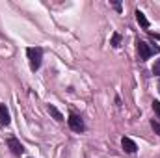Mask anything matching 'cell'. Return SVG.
<instances>
[{
    "mask_svg": "<svg viewBox=\"0 0 160 158\" xmlns=\"http://www.w3.org/2000/svg\"><path fill=\"white\" fill-rule=\"evenodd\" d=\"M151 128H153V130L160 136V123H158V121H155V119H153V121H151Z\"/></svg>",
    "mask_w": 160,
    "mask_h": 158,
    "instance_id": "obj_10",
    "label": "cell"
},
{
    "mask_svg": "<svg viewBox=\"0 0 160 158\" xmlns=\"http://www.w3.org/2000/svg\"><path fill=\"white\" fill-rule=\"evenodd\" d=\"M153 110L157 112V116L160 117V101H153Z\"/></svg>",
    "mask_w": 160,
    "mask_h": 158,
    "instance_id": "obj_12",
    "label": "cell"
},
{
    "mask_svg": "<svg viewBox=\"0 0 160 158\" xmlns=\"http://www.w3.org/2000/svg\"><path fill=\"white\" fill-rule=\"evenodd\" d=\"M121 147L125 149V153H130V155L138 151V147H136V143H134V141H132L130 138H127V136H125V138L121 140Z\"/></svg>",
    "mask_w": 160,
    "mask_h": 158,
    "instance_id": "obj_5",
    "label": "cell"
},
{
    "mask_svg": "<svg viewBox=\"0 0 160 158\" xmlns=\"http://www.w3.org/2000/svg\"><path fill=\"white\" fill-rule=\"evenodd\" d=\"M8 147L11 149L13 155H22L24 153V147H22V143L17 138H8Z\"/></svg>",
    "mask_w": 160,
    "mask_h": 158,
    "instance_id": "obj_4",
    "label": "cell"
},
{
    "mask_svg": "<svg viewBox=\"0 0 160 158\" xmlns=\"http://www.w3.org/2000/svg\"><path fill=\"white\" fill-rule=\"evenodd\" d=\"M112 47H116V48L121 47V36L119 34H114V36H112Z\"/></svg>",
    "mask_w": 160,
    "mask_h": 158,
    "instance_id": "obj_9",
    "label": "cell"
},
{
    "mask_svg": "<svg viewBox=\"0 0 160 158\" xmlns=\"http://www.w3.org/2000/svg\"><path fill=\"white\" fill-rule=\"evenodd\" d=\"M136 21H138V24H140L143 30H147V28H149V21H147V17L143 15V11L136 9Z\"/></svg>",
    "mask_w": 160,
    "mask_h": 158,
    "instance_id": "obj_7",
    "label": "cell"
},
{
    "mask_svg": "<svg viewBox=\"0 0 160 158\" xmlns=\"http://www.w3.org/2000/svg\"><path fill=\"white\" fill-rule=\"evenodd\" d=\"M114 7H116L118 11H121V4H119V2H114Z\"/></svg>",
    "mask_w": 160,
    "mask_h": 158,
    "instance_id": "obj_13",
    "label": "cell"
},
{
    "mask_svg": "<svg viewBox=\"0 0 160 158\" xmlns=\"http://www.w3.org/2000/svg\"><path fill=\"white\" fill-rule=\"evenodd\" d=\"M26 56H28V62H30V69L38 71L41 67V60H43V48L30 47V48H26Z\"/></svg>",
    "mask_w": 160,
    "mask_h": 158,
    "instance_id": "obj_1",
    "label": "cell"
},
{
    "mask_svg": "<svg viewBox=\"0 0 160 158\" xmlns=\"http://www.w3.org/2000/svg\"><path fill=\"white\" fill-rule=\"evenodd\" d=\"M158 87H160V86H158Z\"/></svg>",
    "mask_w": 160,
    "mask_h": 158,
    "instance_id": "obj_14",
    "label": "cell"
},
{
    "mask_svg": "<svg viewBox=\"0 0 160 158\" xmlns=\"http://www.w3.org/2000/svg\"><path fill=\"white\" fill-rule=\"evenodd\" d=\"M9 112H8V108H6V104H0V125H4V126H8L9 125Z\"/></svg>",
    "mask_w": 160,
    "mask_h": 158,
    "instance_id": "obj_6",
    "label": "cell"
},
{
    "mask_svg": "<svg viewBox=\"0 0 160 158\" xmlns=\"http://www.w3.org/2000/svg\"><path fill=\"white\" fill-rule=\"evenodd\" d=\"M48 112H50V116L54 119H58V121H63V116L60 114V110L56 108V106H52V104H48Z\"/></svg>",
    "mask_w": 160,
    "mask_h": 158,
    "instance_id": "obj_8",
    "label": "cell"
},
{
    "mask_svg": "<svg viewBox=\"0 0 160 158\" xmlns=\"http://www.w3.org/2000/svg\"><path fill=\"white\" fill-rule=\"evenodd\" d=\"M153 75H155V77H158V75H160V60L153 65Z\"/></svg>",
    "mask_w": 160,
    "mask_h": 158,
    "instance_id": "obj_11",
    "label": "cell"
},
{
    "mask_svg": "<svg viewBox=\"0 0 160 158\" xmlns=\"http://www.w3.org/2000/svg\"><path fill=\"white\" fill-rule=\"evenodd\" d=\"M67 123H69V126H71V130H75V132H84L86 130V125H84V121L80 116L77 114H71L69 119H67Z\"/></svg>",
    "mask_w": 160,
    "mask_h": 158,
    "instance_id": "obj_3",
    "label": "cell"
},
{
    "mask_svg": "<svg viewBox=\"0 0 160 158\" xmlns=\"http://www.w3.org/2000/svg\"><path fill=\"white\" fill-rule=\"evenodd\" d=\"M138 45V56H140V60L142 62H145V60H149L153 54H158L160 52V47H157V45H149V43H145V41H138L136 43Z\"/></svg>",
    "mask_w": 160,
    "mask_h": 158,
    "instance_id": "obj_2",
    "label": "cell"
}]
</instances>
